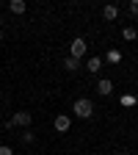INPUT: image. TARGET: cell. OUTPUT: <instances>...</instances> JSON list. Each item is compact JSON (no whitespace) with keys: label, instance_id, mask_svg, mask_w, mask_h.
<instances>
[{"label":"cell","instance_id":"3957f363","mask_svg":"<svg viewBox=\"0 0 138 155\" xmlns=\"http://www.w3.org/2000/svg\"><path fill=\"white\" fill-rule=\"evenodd\" d=\"M30 119H33V116H30V111H17V114L11 116V125H19V127H28V125H30Z\"/></svg>","mask_w":138,"mask_h":155},{"label":"cell","instance_id":"9a60e30c","mask_svg":"<svg viewBox=\"0 0 138 155\" xmlns=\"http://www.w3.org/2000/svg\"><path fill=\"white\" fill-rule=\"evenodd\" d=\"M0 42H3V33H0Z\"/></svg>","mask_w":138,"mask_h":155},{"label":"cell","instance_id":"8992f818","mask_svg":"<svg viewBox=\"0 0 138 155\" xmlns=\"http://www.w3.org/2000/svg\"><path fill=\"white\" fill-rule=\"evenodd\" d=\"M86 69L97 75V72L102 69V58H97V55H94V58H88V61H86Z\"/></svg>","mask_w":138,"mask_h":155},{"label":"cell","instance_id":"ba28073f","mask_svg":"<svg viewBox=\"0 0 138 155\" xmlns=\"http://www.w3.org/2000/svg\"><path fill=\"white\" fill-rule=\"evenodd\" d=\"M116 14H119V8H116V6H105V8H102V17H105V19H116Z\"/></svg>","mask_w":138,"mask_h":155},{"label":"cell","instance_id":"30bf717a","mask_svg":"<svg viewBox=\"0 0 138 155\" xmlns=\"http://www.w3.org/2000/svg\"><path fill=\"white\" fill-rule=\"evenodd\" d=\"M122 36H124V39H127V42H133V39H135V36H138V28H130V25H127V28H124V31H122Z\"/></svg>","mask_w":138,"mask_h":155},{"label":"cell","instance_id":"52a82bcc","mask_svg":"<svg viewBox=\"0 0 138 155\" xmlns=\"http://www.w3.org/2000/svg\"><path fill=\"white\" fill-rule=\"evenodd\" d=\"M8 8H11L14 14H22L28 6H25V0H11V3H8Z\"/></svg>","mask_w":138,"mask_h":155},{"label":"cell","instance_id":"6da1fadb","mask_svg":"<svg viewBox=\"0 0 138 155\" xmlns=\"http://www.w3.org/2000/svg\"><path fill=\"white\" fill-rule=\"evenodd\" d=\"M72 111H75V116H80V119H88V116L94 114V103L88 100V97H80V100H75Z\"/></svg>","mask_w":138,"mask_h":155},{"label":"cell","instance_id":"277c9868","mask_svg":"<svg viewBox=\"0 0 138 155\" xmlns=\"http://www.w3.org/2000/svg\"><path fill=\"white\" fill-rule=\"evenodd\" d=\"M53 125H55V130H58V133H66V130H69V125H72V119H69L66 114H61V116H55V122H53Z\"/></svg>","mask_w":138,"mask_h":155},{"label":"cell","instance_id":"4fadbf2b","mask_svg":"<svg viewBox=\"0 0 138 155\" xmlns=\"http://www.w3.org/2000/svg\"><path fill=\"white\" fill-rule=\"evenodd\" d=\"M130 14H135V17H138V0H133V3H130Z\"/></svg>","mask_w":138,"mask_h":155},{"label":"cell","instance_id":"8fae6325","mask_svg":"<svg viewBox=\"0 0 138 155\" xmlns=\"http://www.w3.org/2000/svg\"><path fill=\"white\" fill-rule=\"evenodd\" d=\"M105 58H108L111 64H119V61H122V53H119V50H108V55H105Z\"/></svg>","mask_w":138,"mask_h":155},{"label":"cell","instance_id":"5bb4252c","mask_svg":"<svg viewBox=\"0 0 138 155\" xmlns=\"http://www.w3.org/2000/svg\"><path fill=\"white\" fill-rule=\"evenodd\" d=\"M0 155H14V152H11V147H0Z\"/></svg>","mask_w":138,"mask_h":155},{"label":"cell","instance_id":"5b68a950","mask_svg":"<svg viewBox=\"0 0 138 155\" xmlns=\"http://www.w3.org/2000/svg\"><path fill=\"white\" fill-rule=\"evenodd\" d=\"M111 91H113V83L108 81V78H102V81L97 83V94H102V97H108Z\"/></svg>","mask_w":138,"mask_h":155},{"label":"cell","instance_id":"2e32d148","mask_svg":"<svg viewBox=\"0 0 138 155\" xmlns=\"http://www.w3.org/2000/svg\"><path fill=\"white\" fill-rule=\"evenodd\" d=\"M119 155H127V152H119Z\"/></svg>","mask_w":138,"mask_h":155},{"label":"cell","instance_id":"7c38bea8","mask_svg":"<svg viewBox=\"0 0 138 155\" xmlns=\"http://www.w3.org/2000/svg\"><path fill=\"white\" fill-rule=\"evenodd\" d=\"M77 67H80V61H75V58H64V69H69V72H75Z\"/></svg>","mask_w":138,"mask_h":155},{"label":"cell","instance_id":"7a4b0ae2","mask_svg":"<svg viewBox=\"0 0 138 155\" xmlns=\"http://www.w3.org/2000/svg\"><path fill=\"white\" fill-rule=\"evenodd\" d=\"M86 50H88V45L83 42V39H75V42H72V47H69V58L80 61V58L86 55Z\"/></svg>","mask_w":138,"mask_h":155},{"label":"cell","instance_id":"9c48e42d","mask_svg":"<svg viewBox=\"0 0 138 155\" xmlns=\"http://www.w3.org/2000/svg\"><path fill=\"white\" fill-rule=\"evenodd\" d=\"M119 103H122L124 108H133V105H135L138 100H135V97H133V94H122V100H119Z\"/></svg>","mask_w":138,"mask_h":155}]
</instances>
